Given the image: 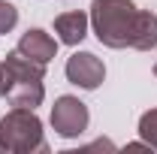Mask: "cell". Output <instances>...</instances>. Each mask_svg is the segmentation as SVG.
Segmentation results:
<instances>
[{"label": "cell", "mask_w": 157, "mask_h": 154, "mask_svg": "<svg viewBox=\"0 0 157 154\" xmlns=\"http://www.w3.org/2000/svg\"><path fill=\"white\" fill-rule=\"evenodd\" d=\"M91 27L106 48H130L139 9L133 0H91Z\"/></svg>", "instance_id": "cell-1"}, {"label": "cell", "mask_w": 157, "mask_h": 154, "mask_svg": "<svg viewBox=\"0 0 157 154\" xmlns=\"http://www.w3.org/2000/svg\"><path fill=\"white\" fill-rule=\"evenodd\" d=\"M6 73H9V88H6V100L9 106H18V109H36L39 103L45 100V88H42V79H45V64L24 58L18 48L6 55Z\"/></svg>", "instance_id": "cell-2"}, {"label": "cell", "mask_w": 157, "mask_h": 154, "mask_svg": "<svg viewBox=\"0 0 157 154\" xmlns=\"http://www.w3.org/2000/svg\"><path fill=\"white\" fill-rule=\"evenodd\" d=\"M0 151L9 154H33V151H48V142L42 136V121L36 118L33 109H18L0 118Z\"/></svg>", "instance_id": "cell-3"}, {"label": "cell", "mask_w": 157, "mask_h": 154, "mask_svg": "<svg viewBox=\"0 0 157 154\" xmlns=\"http://www.w3.org/2000/svg\"><path fill=\"white\" fill-rule=\"evenodd\" d=\"M88 106L78 100V97H70L63 94L55 100V106H52V127H55V133L63 136V139H76L88 130Z\"/></svg>", "instance_id": "cell-4"}, {"label": "cell", "mask_w": 157, "mask_h": 154, "mask_svg": "<svg viewBox=\"0 0 157 154\" xmlns=\"http://www.w3.org/2000/svg\"><path fill=\"white\" fill-rule=\"evenodd\" d=\"M63 73H67V79H70L73 85L85 88V91H97L100 85H103V79H106V67H103V60H100L97 55H91V52H76L73 58H67Z\"/></svg>", "instance_id": "cell-5"}, {"label": "cell", "mask_w": 157, "mask_h": 154, "mask_svg": "<svg viewBox=\"0 0 157 154\" xmlns=\"http://www.w3.org/2000/svg\"><path fill=\"white\" fill-rule=\"evenodd\" d=\"M18 52L24 58L36 60V64H48V60L58 55V39H52L45 30L33 27V30H27V33L18 39Z\"/></svg>", "instance_id": "cell-6"}, {"label": "cell", "mask_w": 157, "mask_h": 154, "mask_svg": "<svg viewBox=\"0 0 157 154\" xmlns=\"http://www.w3.org/2000/svg\"><path fill=\"white\" fill-rule=\"evenodd\" d=\"M88 24H91V18L85 15V12H63V15H58L55 18V33H58V42H63V45H78L82 39L88 37Z\"/></svg>", "instance_id": "cell-7"}, {"label": "cell", "mask_w": 157, "mask_h": 154, "mask_svg": "<svg viewBox=\"0 0 157 154\" xmlns=\"http://www.w3.org/2000/svg\"><path fill=\"white\" fill-rule=\"evenodd\" d=\"M154 45H157V15L139 9L136 33H133V45H130V48H136V52H151Z\"/></svg>", "instance_id": "cell-8"}, {"label": "cell", "mask_w": 157, "mask_h": 154, "mask_svg": "<svg viewBox=\"0 0 157 154\" xmlns=\"http://www.w3.org/2000/svg\"><path fill=\"white\" fill-rule=\"evenodd\" d=\"M139 136L148 148H157V109H148L139 118Z\"/></svg>", "instance_id": "cell-9"}, {"label": "cell", "mask_w": 157, "mask_h": 154, "mask_svg": "<svg viewBox=\"0 0 157 154\" xmlns=\"http://www.w3.org/2000/svg\"><path fill=\"white\" fill-rule=\"evenodd\" d=\"M18 24V9L6 0H0V33H9L12 27Z\"/></svg>", "instance_id": "cell-10"}, {"label": "cell", "mask_w": 157, "mask_h": 154, "mask_svg": "<svg viewBox=\"0 0 157 154\" xmlns=\"http://www.w3.org/2000/svg\"><path fill=\"white\" fill-rule=\"evenodd\" d=\"M6 88H9V73H6V64H0V97H6Z\"/></svg>", "instance_id": "cell-11"}, {"label": "cell", "mask_w": 157, "mask_h": 154, "mask_svg": "<svg viewBox=\"0 0 157 154\" xmlns=\"http://www.w3.org/2000/svg\"><path fill=\"white\" fill-rule=\"evenodd\" d=\"M154 76H157V64H154Z\"/></svg>", "instance_id": "cell-12"}]
</instances>
